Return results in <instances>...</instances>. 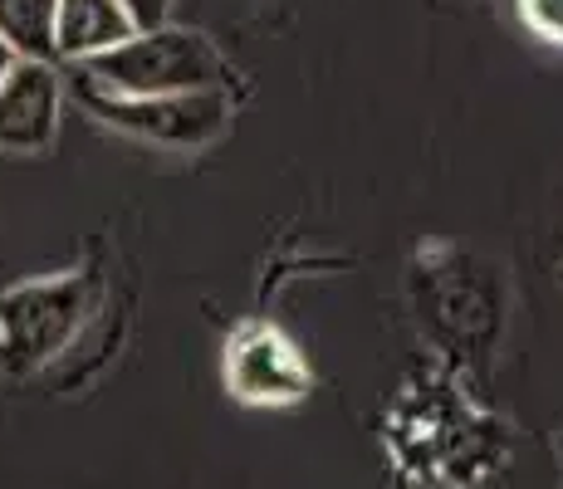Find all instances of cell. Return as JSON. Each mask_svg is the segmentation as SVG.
<instances>
[{"label": "cell", "instance_id": "2", "mask_svg": "<svg viewBox=\"0 0 563 489\" xmlns=\"http://www.w3.org/2000/svg\"><path fill=\"white\" fill-rule=\"evenodd\" d=\"M99 303V279L69 269L54 279H30L0 293V367L15 377L54 363Z\"/></svg>", "mask_w": 563, "mask_h": 489}, {"label": "cell", "instance_id": "6", "mask_svg": "<svg viewBox=\"0 0 563 489\" xmlns=\"http://www.w3.org/2000/svg\"><path fill=\"white\" fill-rule=\"evenodd\" d=\"M133 35L137 25L123 10V0H59V10H54V64L84 69V64L128 45Z\"/></svg>", "mask_w": 563, "mask_h": 489}, {"label": "cell", "instance_id": "8", "mask_svg": "<svg viewBox=\"0 0 563 489\" xmlns=\"http://www.w3.org/2000/svg\"><path fill=\"white\" fill-rule=\"evenodd\" d=\"M519 15L549 45H563V0H519Z\"/></svg>", "mask_w": 563, "mask_h": 489}, {"label": "cell", "instance_id": "5", "mask_svg": "<svg viewBox=\"0 0 563 489\" xmlns=\"http://www.w3.org/2000/svg\"><path fill=\"white\" fill-rule=\"evenodd\" d=\"M64 118L59 64L15 59L0 79V152L5 157H40L54 147Z\"/></svg>", "mask_w": 563, "mask_h": 489}, {"label": "cell", "instance_id": "7", "mask_svg": "<svg viewBox=\"0 0 563 489\" xmlns=\"http://www.w3.org/2000/svg\"><path fill=\"white\" fill-rule=\"evenodd\" d=\"M54 10L59 0H0V40L15 59L54 64Z\"/></svg>", "mask_w": 563, "mask_h": 489}, {"label": "cell", "instance_id": "4", "mask_svg": "<svg viewBox=\"0 0 563 489\" xmlns=\"http://www.w3.org/2000/svg\"><path fill=\"white\" fill-rule=\"evenodd\" d=\"M225 387L245 407H289L309 391V363L279 329L251 323L225 347Z\"/></svg>", "mask_w": 563, "mask_h": 489}, {"label": "cell", "instance_id": "1", "mask_svg": "<svg viewBox=\"0 0 563 489\" xmlns=\"http://www.w3.org/2000/svg\"><path fill=\"white\" fill-rule=\"evenodd\" d=\"M74 74L123 98L225 93V79H231L211 40L197 35V30L172 25V20L157 30H137L128 45H118L113 54H103V59L84 64Z\"/></svg>", "mask_w": 563, "mask_h": 489}, {"label": "cell", "instance_id": "3", "mask_svg": "<svg viewBox=\"0 0 563 489\" xmlns=\"http://www.w3.org/2000/svg\"><path fill=\"white\" fill-rule=\"evenodd\" d=\"M74 93L79 103L99 118L103 127L113 133H128L137 143H153V147H206L231 127V98L225 93H167V98H123V93H108L99 84L79 79L74 74Z\"/></svg>", "mask_w": 563, "mask_h": 489}, {"label": "cell", "instance_id": "10", "mask_svg": "<svg viewBox=\"0 0 563 489\" xmlns=\"http://www.w3.org/2000/svg\"><path fill=\"white\" fill-rule=\"evenodd\" d=\"M10 64H15V54H10V45H5V40H0V79H5V74H10Z\"/></svg>", "mask_w": 563, "mask_h": 489}, {"label": "cell", "instance_id": "9", "mask_svg": "<svg viewBox=\"0 0 563 489\" xmlns=\"http://www.w3.org/2000/svg\"><path fill=\"white\" fill-rule=\"evenodd\" d=\"M172 5H177V0H123V10L133 15V25H137V30H157V25H167Z\"/></svg>", "mask_w": 563, "mask_h": 489}]
</instances>
